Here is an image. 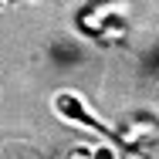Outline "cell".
<instances>
[{
	"label": "cell",
	"mask_w": 159,
	"mask_h": 159,
	"mask_svg": "<svg viewBox=\"0 0 159 159\" xmlns=\"http://www.w3.org/2000/svg\"><path fill=\"white\" fill-rule=\"evenodd\" d=\"M51 108H54V115H58V119H64V122H75V125H85V129H92V132L105 135L108 142H115V146H119V149H125V152H142L139 146L125 142L119 132H112V129L105 125L102 119H95V115L88 112L85 98L78 95V92H71V88H61V92H54V98H51Z\"/></svg>",
	"instance_id": "6da1fadb"
}]
</instances>
